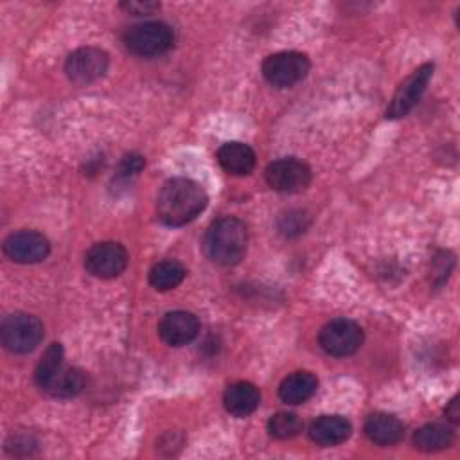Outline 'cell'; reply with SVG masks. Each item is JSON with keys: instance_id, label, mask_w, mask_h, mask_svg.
<instances>
[{"instance_id": "6da1fadb", "label": "cell", "mask_w": 460, "mask_h": 460, "mask_svg": "<svg viewBox=\"0 0 460 460\" xmlns=\"http://www.w3.org/2000/svg\"><path fill=\"white\" fill-rule=\"evenodd\" d=\"M205 189L190 178L167 180L156 198V216L167 226H183L194 221L207 207Z\"/></svg>"}, {"instance_id": "7a4b0ae2", "label": "cell", "mask_w": 460, "mask_h": 460, "mask_svg": "<svg viewBox=\"0 0 460 460\" xmlns=\"http://www.w3.org/2000/svg\"><path fill=\"white\" fill-rule=\"evenodd\" d=\"M248 232L243 221L226 216L216 219L203 239L207 257L219 266H235L246 253Z\"/></svg>"}, {"instance_id": "3957f363", "label": "cell", "mask_w": 460, "mask_h": 460, "mask_svg": "<svg viewBox=\"0 0 460 460\" xmlns=\"http://www.w3.org/2000/svg\"><path fill=\"white\" fill-rule=\"evenodd\" d=\"M43 338V323L27 313H13L2 320L0 340L5 350L27 354L34 350Z\"/></svg>"}, {"instance_id": "277c9868", "label": "cell", "mask_w": 460, "mask_h": 460, "mask_svg": "<svg viewBox=\"0 0 460 460\" xmlns=\"http://www.w3.org/2000/svg\"><path fill=\"white\" fill-rule=\"evenodd\" d=\"M172 29L164 22L137 23L124 32L126 49L140 58L160 56L172 47Z\"/></svg>"}, {"instance_id": "5b68a950", "label": "cell", "mask_w": 460, "mask_h": 460, "mask_svg": "<svg viewBox=\"0 0 460 460\" xmlns=\"http://www.w3.org/2000/svg\"><path fill=\"white\" fill-rule=\"evenodd\" d=\"M309 59L302 52L284 50L262 61V75L275 88H289L300 83L309 72Z\"/></svg>"}, {"instance_id": "8992f818", "label": "cell", "mask_w": 460, "mask_h": 460, "mask_svg": "<svg viewBox=\"0 0 460 460\" xmlns=\"http://www.w3.org/2000/svg\"><path fill=\"white\" fill-rule=\"evenodd\" d=\"M318 343L329 356L345 358L361 347L363 331L349 318H334L320 329Z\"/></svg>"}, {"instance_id": "52a82bcc", "label": "cell", "mask_w": 460, "mask_h": 460, "mask_svg": "<svg viewBox=\"0 0 460 460\" xmlns=\"http://www.w3.org/2000/svg\"><path fill=\"white\" fill-rule=\"evenodd\" d=\"M433 75V63H424L415 68L395 90L392 101L386 106V119H401L408 115L420 101L429 79Z\"/></svg>"}, {"instance_id": "ba28073f", "label": "cell", "mask_w": 460, "mask_h": 460, "mask_svg": "<svg viewBox=\"0 0 460 460\" xmlns=\"http://www.w3.org/2000/svg\"><path fill=\"white\" fill-rule=\"evenodd\" d=\"M311 169L307 164H304L298 158H279L271 162L266 171L264 178L268 185L277 192H300L307 189L311 183Z\"/></svg>"}, {"instance_id": "9c48e42d", "label": "cell", "mask_w": 460, "mask_h": 460, "mask_svg": "<svg viewBox=\"0 0 460 460\" xmlns=\"http://www.w3.org/2000/svg\"><path fill=\"white\" fill-rule=\"evenodd\" d=\"M110 59L102 49L81 47L65 61V74L75 84H88L101 79L108 70Z\"/></svg>"}, {"instance_id": "30bf717a", "label": "cell", "mask_w": 460, "mask_h": 460, "mask_svg": "<svg viewBox=\"0 0 460 460\" xmlns=\"http://www.w3.org/2000/svg\"><path fill=\"white\" fill-rule=\"evenodd\" d=\"M128 266V252L113 241L95 243L84 255V268L97 279L119 277Z\"/></svg>"}, {"instance_id": "8fae6325", "label": "cell", "mask_w": 460, "mask_h": 460, "mask_svg": "<svg viewBox=\"0 0 460 460\" xmlns=\"http://www.w3.org/2000/svg\"><path fill=\"white\" fill-rule=\"evenodd\" d=\"M50 244L47 237L34 230H20L5 237L4 253L20 264H34L47 259Z\"/></svg>"}, {"instance_id": "7c38bea8", "label": "cell", "mask_w": 460, "mask_h": 460, "mask_svg": "<svg viewBox=\"0 0 460 460\" xmlns=\"http://www.w3.org/2000/svg\"><path fill=\"white\" fill-rule=\"evenodd\" d=\"M199 331V322L196 314L189 311H171L164 314L158 323L160 338L171 347H181L190 343Z\"/></svg>"}, {"instance_id": "4fadbf2b", "label": "cell", "mask_w": 460, "mask_h": 460, "mask_svg": "<svg viewBox=\"0 0 460 460\" xmlns=\"http://www.w3.org/2000/svg\"><path fill=\"white\" fill-rule=\"evenodd\" d=\"M352 426L341 415H322L309 426V438L323 447L338 446L350 437Z\"/></svg>"}, {"instance_id": "5bb4252c", "label": "cell", "mask_w": 460, "mask_h": 460, "mask_svg": "<svg viewBox=\"0 0 460 460\" xmlns=\"http://www.w3.org/2000/svg\"><path fill=\"white\" fill-rule=\"evenodd\" d=\"M261 402L259 388L250 381H235L223 394L225 410L234 417L252 415Z\"/></svg>"}, {"instance_id": "9a60e30c", "label": "cell", "mask_w": 460, "mask_h": 460, "mask_svg": "<svg viewBox=\"0 0 460 460\" xmlns=\"http://www.w3.org/2000/svg\"><path fill=\"white\" fill-rule=\"evenodd\" d=\"M217 162L228 174L244 176L255 167V153L243 142H225L217 149Z\"/></svg>"}, {"instance_id": "2e32d148", "label": "cell", "mask_w": 460, "mask_h": 460, "mask_svg": "<svg viewBox=\"0 0 460 460\" xmlns=\"http://www.w3.org/2000/svg\"><path fill=\"white\" fill-rule=\"evenodd\" d=\"M365 435L370 442L379 446H392L404 435L402 422L390 413H372L365 420Z\"/></svg>"}, {"instance_id": "e0dca14e", "label": "cell", "mask_w": 460, "mask_h": 460, "mask_svg": "<svg viewBox=\"0 0 460 460\" xmlns=\"http://www.w3.org/2000/svg\"><path fill=\"white\" fill-rule=\"evenodd\" d=\"M316 376L305 370H298L282 379L279 385V397L286 404H302L316 394Z\"/></svg>"}, {"instance_id": "ac0fdd59", "label": "cell", "mask_w": 460, "mask_h": 460, "mask_svg": "<svg viewBox=\"0 0 460 460\" xmlns=\"http://www.w3.org/2000/svg\"><path fill=\"white\" fill-rule=\"evenodd\" d=\"M86 385L84 374L77 368L72 367H61L59 372L45 385V392L50 394L52 397H59V399H68V397H75L83 392Z\"/></svg>"}, {"instance_id": "d6986e66", "label": "cell", "mask_w": 460, "mask_h": 460, "mask_svg": "<svg viewBox=\"0 0 460 460\" xmlns=\"http://www.w3.org/2000/svg\"><path fill=\"white\" fill-rule=\"evenodd\" d=\"M453 438H455L453 431L447 426L437 424V422L424 424L413 433V444L420 451L446 449L453 444Z\"/></svg>"}, {"instance_id": "ffe728a7", "label": "cell", "mask_w": 460, "mask_h": 460, "mask_svg": "<svg viewBox=\"0 0 460 460\" xmlns=\"http://www.w3.org/2000/svg\"><path fill=\"white\" fill-rule=\"evenodd\" d=\"M185 273V268L178 261H160L149 271V284L158 291H169L183 282Z\"/></svg>"}, {"instance_id": "44dd1931", "label": "cell", "mask_w": 460, "mask_h": 460, "mask_svg": "<svg viewBox=\"0 0 460 460\" xmlns=\"http://www.w3.org/2000/svg\"><path fill=\"white\" fill-rule=\"evenodd\" d=\"M61 367H63V347L59 343H52L45 350V354L41 356V359L34 370L36 385L43 390L45 385L59 372Z\"/></svg>"}, {"instance_id": "7402d4cb", "label": "cell", "mask_w": 460, "mask_h": 460, "mask_svg": "<svg viewBox=\"0 0 460 460\" xmlns=\"http://www.w3.org/2000/svg\"><path fill=\"white\" fill-rule=\"evenodd\" d=\"M302 431V420L291 411H279L268 420V433L275 438L286 440Z\"/></svg>"}, {"instance_id": "603a6c76", "label": "cell", "mask_w": 460, "mask_h": 460, "mask_svg": "<svg viewBox=\"0 0 460 460\" xmlns=\"http://www.w3.org/2000/svg\"><path fill=\"white\" fill-rule=\"evenodd\" d=\"M120 7L133 14V16H146V14H153L156 9H160V4L158 2H151V0H146V2H140V0H129V2H122Z\"/></svg>"}, {"instance_id": "cb8c5ba5", "label": "cell", "mask_w": 460, "mask_h": 460, "mask_svg": "<svg viewBox=\"0 0 460 460\" xmlns=\"http://www.w3.org/2000/svg\"><path fill=\"white\" fill-rule=\"evenodd\" d=\"M144 169V158L140 155H126L119 164V176L129 178Z\"/></svg>"}, {"instance_id": "d4e9b609", "label": "cell", "mask_w": 460, "mask_h": 460, "mask_svg": "<svg viewBox=\"0 0 460 460\" xmlns=\"http://www.w3.org/2000/svg\"><path fill=\"white\" fill-rule=\"evenodd\" d=\"M302 217H304L302 212H288V216L282 217V219H286V223H280V230H282L284 234H288V235H291L293 232H295V234L304 232L305 225H304V223H295V221H298V219H302Z\"/></svg>"}, {"instance_id": "484cf974", "label": "cell", "mask_w": 460, "mask_h": 460, "mask_svg": "<svg viewBox=\"0 0 460 460\" xmlns=\"http://www.w3.org/2000/svg\"><path fill=\"white\" fill-rule=\"evenodd\" d=\"M446 417L451 420V422H458L460 420V411H458V401H456V397L449 402V406L446 408Z\"/></svg>"}]
</instances>
